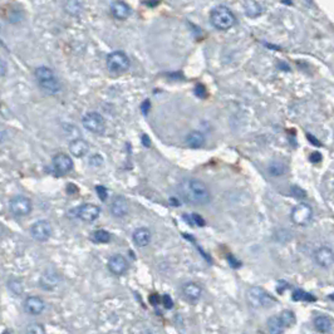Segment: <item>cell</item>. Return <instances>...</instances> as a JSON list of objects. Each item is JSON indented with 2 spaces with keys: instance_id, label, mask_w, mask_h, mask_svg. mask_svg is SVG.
I'll return each instance as SVG.
<instances>
[{
  "instance_id": "obj_33",
  "label": "cell",
  "mask_w": 334,
  "mask_h": 334,
  "mask_svg": "<svg viewBox=\"0 0 334 334\" xmlns=\"http://www.w3.org/2000/svg\"><path fill=\"white\" fill-rule=\"evenodd\" d=\"M103 164V159H102V156H99V155H93V156L89 159V165L91 166H101V165Z\"/></svg>"
},
{
  "instance_id": "obj_11",
  "label": "cell",
  "mask_w": 334,
  "mask_h": 334,
  "mask_svg": "<svg viewBox=\"0 0 334 334\" xmlns=\"http://www.w3.org/2000/svg\"><path fill=\"white\" fill-rule=\"evenodd\" d=\"M53 167H54L55 172L59 175H65L70 173L73 168V160L67 154H57L53 157Z\"/></svg>"
},
{
  "instance_id": "obj_6",
  "label": "cell",
  "mask_w": 334,
  "mask_h": 334,
  "mask_svg": "<svg viewBox=\"0 0 334 334\" xmlns=\"http://www.w3.org/2000/svg\"><path fill=\"white\" fill-rule=\"evenodd\" d=\"M9 210L17 218H24L28 216L33 210L32 201L29 197L23 195H17L10 198L9 201Z\"/></svg>"
},
{
  "instance_id": "obj_12",
  "label": "cell",
  "mask_w": 334,
  "mask_h": 334,
  "mask_svg": "<svg viewBox=\"0 0 334 334\" xmlns=\"http://www.w3.org/2000/svg\"><path fill=\"white\" fill-rule=\"evenodd\" d=\"M24 309L30 315H39L44 312L45 303L38 295H30L24 300Z\"/></svg>"
},
{
  "instance_id": "obj_30",
  "label": "cell",
  "mask_w": 334,
  "mask_h": 334,
  "mask_svg": "<svg viewBox=\"0 0 334 334\" xmlns=\"http://www.w3.org/2000/svg\"><path fill=\"white\" fill-rule=\"evenodd\" d=\"M25 334H45V329L42 324L34 323V324H30L29 327L27 328Z\"/></svg>"
},
{
  "instance_id": "obj_25",
  "label": "cell",
  "mask_w": 334,
  "mask_h": 334,
  "mask_svg": "<svg viewBox=\"0 0 334 334\" xmlns=\"http://www.w3.org/2000/svg\"><path fill=\"white\" fill-rule=\"evenodd\" d=\"M91 240L96 244H108L111 241V234L107 230L99 229L91 235Z\"/></svg>"
},
{
  "instance_id": "obj_20",
  "label": "cell",
  "mask_w": 334,
  "mask_h": 334,
  "mask_svg": "<svg viewBox=\"0 0 334 334\" xmlns=\"http://www.w3.org/2000/svg\"><path fill=\"white\" fill-rule=\"evenodd\" d=\"M185 144L187 145L190 149H200L205 145V136L201 133L200 131H192L186 136Z\"/></svg>"
},
{
  "instance_id": "obj_17",
  "label": "cell",
  "mask_w": 334,
  "mask_h": 334,
  "mask_svg": "<svg viewBox=\"0 0 334 334\" xmlns=\"http://www.w3.org/2000/svg\"><path fill=\"white\" fill-rule=\"evenodd\" d=\"M182 294L188 302L196 303L203 295V288L196 283H187L182 287Z\"/></svg>"
},
{
  "instance_id": "obj_4",
  "label": "cell",
  "mask_w": 334,
  "mask_h": 334,
  "mask_svg": "<svg viewBox=\"0 0 334 334\" xmlns=\"http://www.w3.org/2000/svg\"><path fill=\"white\" fill-rule=\"evenodd\" d=\"M106 64L109 72L114 73V75H121V73L127 72L129 70L131 62H129V58L127 57L126 53L116 50V52H112L111 54H108Z\"/></svg>"
},
{
  "instance_id": "obj_3",
  "label": "cell",
  "mask_w": 334,
  "mask_h": 334,
  "mask_svg": "<svg viewBox=\"0 0 334 334\" xmlns=\"http://www.w3.org/2000/svg\"><path fill=\"white\" fill-rule=\"evenodd\" d=\"M210 22L216 29L219 30H228L231 27H234L236 22V18L234 13L229 9L228 7H216L211 10L210 13Z\"/></svg>"
},
{
  "instance_id": "obj_34",
  "label": "cell",
  "mask_w": 334,
  "mask_h": 334,
  "mask_svg": "<svg viewBox=\"0 0 334 334\" xmlns=\"http://www.w3.org/2000/svg\"><path fill=\"white\" fill-rule=\"evenodd\" d=\"M322 155H320V152H318V151H314V152H312V154H310V156H309V160H310V162H313V164H319L320 161H322Z\"/></svg>"
},
{
  "instance_id": "obj_35",
  "label": "cell",
  "mask_w": 334,
  "mask_h": 334,
  "mask_svg": "<svg viewBox=\"0 0 334 334\" xmlns=\"http://www.w3.org/2000/svg\"><path fill=\"white\" fill-rule=\"evenodd\" d=\"M195 94L197 97H200V98H204V97H206V88L205 86H203V84H197L195 88Z\"/></svg>"
},
{
  "instance_id": "obj_29",
  "label": "cell",
  "mask_w": 334,
  "mask_h": 334,
  "mask_svg": "<svg viewBox=\"0 0 334 334\" xmlns=\"http://www.w3.org/2000/svg\"><path fill=\"white\" fill-rule=\"evenodd\" d=\"M64 9L68 14L77 17L82 12V3L80 2H67L64 4Z\"/></svg>"
},
{
  "instance_id": "obj_32",
  "label": "cell",
  "mask_w": 334,
  "mask_h": 334,
  "mask_svg": "<svg viewBox=\"0 0 334 334\" xmlns=\"http://www.w3.org/2000/svg\"><path fill=\"white\" fill-rule=\"evenodd\" d=\"M292 195L294 196V197H298V198H304L305 196H307V193H305V191L303 190V188H300L299 186H293Z\"/></svg>"
},
{
  "instance_id": "obj_28",
  "label": "cell",
  "mask_w": 334,
  "mask_h": 334,
  "mask_svg": "<svg viewBox=\"0 0 334 334\" xmlns=\"http://www.w3.org/2000/svg\"><path fill=\"white\" fill-rule=\"evenodd\" d=\"M278 317H279V319L282 320L284 328H289L292 327V325H294L295 315L292 310H283L282 314L278 315Z\"/></svg>"
},
{
  "instance_id": "obj_37",
  "label": "cell",
  "mask_w": 334,
  "mask_h": 334,
  "mask_svg": "<svg viewBox=\"0 0 334 334\" xmlns=\"http://www.w3.org/2000/svg\"><path fill=\"white\" fill-rule=\"evenodd\" d=\"M164 305L167 308V309H171V308L173 307V302L170 298V295H165L164 297Z\"/></svg>"
},
{
  "instance_id": "obj_26",
  "label": "cell",
  "mask_w": 334,
  "mask_h": 334,
  "mask_svg": "<svg viewBox=\"0 0 334 334\" xmlns=\"http://www.w3.org/2000/svg\"><path fill=\"white\" fill-rule=\"evenodd\" d=\"M268 172L272 176H282L287 172V166L280 161H273L268 166Z\"/></svg>"
},
{
  "instance_id": "obj_14",
  "label": "cell",
  "mask_w": 334,
  "mask_h": 334,
  "mask_svg": "<svg viewBox=\"0 0 334 334\" xmlns=\"http://www.w3.org/2000/svg\"><path fill=\"white\" fill-rule=\"evenodd\" d=\"M333 259V250L330 248H328V246H322V248H319L314 252V261L317 262L319 266L325 268V269L332 266Z\"/></svg>"
},
{
  "instance_id": "obj_2",
  "label": "cell",
  "mask_w": 334,
  "mask_h": 334,
  "mask_svg": "<svg viewBox=\"0 0 334 334\" xmlns=\"http://www.w3.org/2000/svg\"><path fill=\"white\" fill-rule=\"evenodd\" d=\"M34 76L40 88L47 93L57 94L60 91L59 81H58L57 76L54 75V72L50 68L44 67V65L38 67L34 71Z\"/></svg>"
},
{
  "instance_id": "obj_22",
  "label": "cell",
  "mask_w": 334,
  "mask_h": 334,
  "mask_svg": "<svg viewBox=\"0 0 334 334\" xmlns=\"http://www.w3.org/2000/svg\"><path fill=\"white\" fill-rule=\"evenodd\" d=\"M314 327L318 332L328 333L332 329V319L327 315H319L314 319Z\"/></svg>"
},
{
  "instance_id": "obj_9",
  "label": "cell",
  "mask_w": 334,
  "mask_h": 334,
  "mask_svg": "<svg viewBox=\"0 0 334 334\" xmlns=\"http://www.w3.org/2000/svg\"><path fill=\"white\" fill-rule=\"evenodd\" d=\"M52 233V224L48 220H38L30 226V235H32L34 240L39 241V243H44V241L49 240Z\"/></svg>"
},
{
  "instance_id": "obj_27",
  "label": "cell",
  "mask_w": 334,
  "mask_h": 334,
  "mask_svg": "<svg viewBox=\"0 0 334 334\" xmlns=\"http://www.w3.org/2000/svg\"><path fill=\"white\" fill-rule=\"evenodd\" d=\"M292 298L293 300H295V302H314L315 300V297H313L310 293L304 292V290L302 289L294 290Z\"/></svg>"
},
{
  "instance_id": "obj_19",
  "label": "cell",
  "mask_w": 334,
  "mask_h": 334,
  "mask_svg": "<svg viewBox=\"0 0 334 334\" xmlns=\"http://www.w3.org/2000/svg\"><path fill=\"white\" fill-rule=\"evenodd\" d=\"M132 239H133V243L136 244L139 248H145V246L149 245L150 241H151V231L147 228H139L135 230Z\"/></svg>"
},
{
  "instance_id": "obj_5",
  "label": "cell",
  "mask_w": 334,
  "mask_h": 334,
  "mask_svg": "<svg viewBox=\"0 0 334 334\" xmlns=\"http://www.w3.org/2000/svg\"><path fill=\"white\" fill-rule=\"evenodd\" d=\"M246 299L254 308H266L274 304L272 295L261 287H251L246 293Z\"/></svg>"
},
{
  "instance_id": "obj_40",
  "label": "cell",
  "mask_w": 334,
  "mask_h": 334,
  "mask_svg": "<svg viewBox=\"0 0 334 334\" xmlns=\"http://www.w3.org/2000/svg\"><path fill=\"white\" fill-rule=\"evenodd\" d=\"M307 137H308V139H310V142H312L313 145H318V146H320V142L318 141V140L315 139V137H313L312 135H309V133H308V135H307Z\"/></svg>"
},
{
  "instance_id": "obj_21",
  "label": "cell",
  "mask_w": 334,
  "mask_h": 334,
  "mask_svg": "<svg viewBox=\"0 0 334 334\" xmlns=\"http://www.w3.org/2000/svg\"><path fill=\"white\" fill-rule=\"evenodd\" d=\"M244 8H245V14L249 18L260 17L265 9L259 2H245L244 3Z\"/></svg>"
},
{
  "instance_id": "obj_18",
  "label": "cell",
  "mask_w": 334,
  "mask_h": 334,
  "mask_svg": "<svg viewBox=\"0 0 334 334\" xmlns=\"http://www.w3.org/2000/svg\"><path fill=\"white\" fill-rule=\"evenodd\" d=\"M88 151L89 145L82 139H76L70 144V152L72 154V156L77 157V159L86 156Z\"/></svg>"
},
{
  "instance_id": "obj_15",
  "label": "cell",
  "mask_w": 334,
  "mask_h": 334,
  "mask_svg": "<svg viewBox=\"0 0 334 334\" xmlns=\"http://www.w3.org/2000/svg\"><path fill=\"white\" fill-rule=\"evenodd\" d=\"M109 9H111L112 15L119 20H126L127 18H129L132 13L129 5L126 4L124 2H112Z\"/></svg>"
},
{
  "instance_id": "obj_41",
  "label": "cell",
  "mask_w": 334,
  "mask_h": 334,
  "mask_svg": "<svg viewBox=\"0 0 334 334\" xmlns=\"http://www.w3.org/2000/svg\"><path fill=\"white\" fill-rule=\"evenodd\" d=\"M142 142H144L145 146H146V145H147V146H150V145H151L149 136H146V135H144V136H142Z\"/></svg>"
},
{
  "instance_id": "obj_1",
  "label": "cell",
  "mask_w": 334,
  "mask_h": 334,
  "mask_svg": "<svg viewBox=\"0 0 334 334\" xmlns=\"http://www.w3.org/2000/svg\"><path fill=\"white\" fill-rule=\"evenodd\" d=\"M178 193L190 205L203 206L210 203L211 195L208 186L197 178H187L178 185Z\"/></svg>"
},
{
  "instance_id": "obj_16",
  "label": "cell",
  "mask_w": 334,
  "mask_h": 334,
  "mask_svg": "<svg viewBox=\"0 0 334 334\" xmlns=\"http://www.w3.org/2000/svg\"><path fill=\"white\" fill-rule=\"evenodd\" d=\"M128 213V201L123 196H117L111 204V214L114 218H123Z\"/></svg>"
},
{
  "instance_id": "obj_23",
  "label": "cell",
  "mask_w": 334,
  "mask_h": 334,
  "mask_svg": "<svg viewBox=\"0 0 334 334\" xmlns=\"http://www.w3.org/2000/svg\"><path fill=\"white\" fill-rule=\"evenodd\" d=\"M58 282H59V279H58V275L53 272L44 273V275L40 278V285H42L44 289H48V290H50V289H53L54 287H57Z\"/></svg>"
},
{
  "instance_id": "obj_24",
  "label": "cell",
  "mask_w": 334,
  "mask_h": 334,
  "mask_svg": "<svg viewBox=\"0 0 334 334\" xmlns=\"http://www.w3.org/2000/svg\"><path fill=\"white\" fill-rule=\"evenodd\" d=\"M268 330H269V334H283L284 332V325H283L282 320L279 319V317L274 315V317H270L268 319L266 323Z\"/></svg>"
},
{
  "instance_id": "obj_10",
  "label": "cell",
  "mask_w": 334,
  "mask_h": 334,
  "mask_svg": "<svg viewBox=\"0 0 334 334\" xmlns=\"http://www.w3.org/2000/svg\"><path fill=\"white\" fill-rule=\"evenodd\" d=\"M101 214V209L94 204H83L76 209V216L84 223H93Z\"/></svg>"
},
{
  "instance_id": "obj_31",
  "label": "cell",
  "mask_w": 334,
  "mask_h": 334,
  "mask_svg": "<svg viewBox=\"0 0 334 334\" xmlns=\"http://www.w3.org/2000/svg\"><path fill=\"white\" fill-rule=\"evenodd\" d=\"M96 192L97 195H98L99 200L101 201H106L107 197H108V193H107V188L104 187V186H96Z\"/></svg>"
},
{
  "instance_id": "obj_8",
  "label": "cell",
  "mask_w": 334,
  "mask_h": 334,
  "mask_svg": "<svg viewBox=\"0 0 334 334\" xmlns=\"http://www.w3.org/2000/svg\"><path fill=\"white\" fill-rule=\"evenodd\" d=\"M82 123L86 127V129H88L92 133L101 135L106 129V121H104L103 116L98 112H88V113L84 114Z\"/></svg>"
},
{
  "instance_id": "obj_7",
  "label": "cell",
  "mask_w": 334,
  "mask_h": 334,
  "mask_svg": "<svg viewBox=\"0 0 334 334\" xmlns=\"http://www.w3.org/2000/svg\"><path fill=\"white\" fill-rule=\"evenodd\" d=\"M290 219L298 226L309 225L313 219V209L308 204L300 203L294 206L290 213Z\"/></svg>"
},
{
  "instance_id": "obj_36",
  "label": "cell",
  "mask_w": 334,
  "mask_h": 334,
  "mask_svg": "<svg viewBox=\"0 0 334 334\" xmlns=\"http://www.w3.org/2000/svg\"><path fill=\"white\" fill-rule=\"evenodd\" d=\"M8 72V64L5 60L0 59V77H4Z\"/></svg>"
},
{
  "instance_id": "obj_39",
  "label": "cell",
  "mask_w": 334,
  "mask_h": 334,
  "mask_svg": "<svg viewBox=\"0 0 334 334\" xmlns=\"http://www.w3.org/2000/svg\"><path fill=\"white\" fill-rule=\"evenodd\" d=\"M192 218L195 219V223L197 224V225H200V226L205 225V221H203V219H201L200 216H198V215H195V214H193V215H192Z\"/></svg>"
},
{
  "instance_id": "obj_38",
  "label": "cell",
  "mask_w": 334,
  "mask_h": 334,
  "mask_svg": "<svg viewBox=\"0 0 334 334\" xmlns=\"http://www.w3.org/2000/svg\"><path fill=\"white\" fill-rule=\"evenodd\" d=\"M149 108H150V101L147 99V101H145L144 104H142V113L147 114V112H149Z\"/></svg>"
},
{
  "instance_id": "obj_13",
  "label": "cell",
  "mask_w": 334,
  "mask_h": 334,
  "mask_svg": "<svg viewBox=\"0 0 334 334\" xmlns=\"http://www.w3.org/2000/svg\"><path fill=\"white\" fill-rule=\"evenodd\" d=\"M108 269L114 275H123L128 269V261L126 257L121 254H116L109 257Z\"/></svg>"
}]
</instances>
